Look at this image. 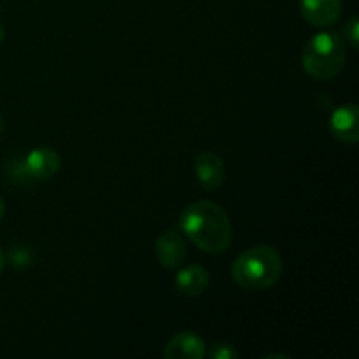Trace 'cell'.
<instances>
[{
  "label": "cell",
  "mask_w": 359,
  "mask_h": 359,
  "mask_svg": "<svg viewBox=\"0 0 359 359\" xmlns=\"http://www.w3.org/2000/svg\"><path fill=\"white\" fill-rule=\"evenodd\" d=\"M62 167V158L51 147H37L32 149L21 161L20 170L25 177L34 179V181H48L58 174Z\"/></svg>",
  "instance_id": "4"
},
{
  "label": "cell",
  "mask_w": 359,
  "mask_h": 359,
  "mask_svg": "<svg viewBox=\"0 0 359 359\" xmlns=\"http://www.w3.org/2000/svg\"><path fill=\"white\" fill-rule=\"evenodd\" d=\"M344 35H346V41L353 46L354 49H358L359 46V21L358 18H351L349 21L344 27Z\"/></svg>",
  "instance_id": "12"
},
{
  "label": "cell",
  "mask_w": 359,
  "mask_h": 359,
  "mask_svg": "<svg viewBox=\"0 0 359 359\" xmlns=\"http://www.w3.org/2000/svg\"><path fill=\"white\" fill-rule=\"evenodd\" d=\"M4 265H6V258H4V252H2V249H0V273H2Z\"/></svg>",
  "instance_id": "14"
},
{
  "label": "cell",
  "mask_w": 359,
  "mask_h": 359,
  "mask_svg": "<svg viewBox=\"0 0 359 359\" xmlns=\"http://www.w3.org/2000/svg\"><path fill=\"white\" fill-rule=\"evenodd\" d=\"M300 13L304 20L319 28H328L342 18L340 0H300Z\"/></svg>",
  "instance_id": "6"
},
{
  "label": "cell",
  "mask_w": 359,
  "mask_h": 359,
  "mask_svg": "<svg viewBox=\"0 0 359 359\" xmlns=\"http://www.w3.org/2000/svg\"><path fill=\"white\" fill-rule=\"evenodd\" d=\"M181 230L203 252L221 255L231 244V224L221 205L200 200L186 207L181 214Z\"/></svg>",
  "instance_id": "1"
},
{
  "label": "cell",
  "mask_w": 359,
  "mask_h": 359,
  "mask_svg": "<svg viewBox=\"0 0 359 359\" xmlns=\"http://www.w3.org/2000/svg\"><path fill=\"white\" fill-rule=\"evenodd\" d=\"M207 354H209L212 359H237L238 358V351L235 349L231 344H226V342L214 344L212 349H210Z\"/></svg>",
  "instance_id": "11"
},
{
  "label": "cell",
  "mask_w": 359,
  "mask_h": 359,
  "mask_svg": "<svg viewBox=\"0 0 359 359\" xmlns=\"http://www.w3.org/2000/svg\"><path fill=\"white\" fill-rule=\"evenodd\" d=\"M4 39H6V32H4L2 25H0V44H2V42H4Z\"/></svg>",
  "instance_id": "15"
},
{
  "label": "cell",
  "mask_w": 359,
  "mask_h": 359,
  "mask_svg": "<svg viewBox=\"0 0 359 359\" xmlns=\"http://www.w3.org/2000/svg\"><path fill=\"white\" fill-rule=\"evenodd\" d=\"M195 172L198 182L205 191H214L224 181V163L219 154L212 151H202L195 160Z\"/></svg>",
  "instance_id": "9"
},
{
  "label": "cell",
  "mask_w": 359,
  "mask_h": 359,
  "mask_svg": "<svg viewBox=\"0 0 359 359\" xmlns=\"http://www.w3.org/2000/svg\"><path fill=\"white\" fill-rule=\"evenodd\" d=\"M346 63V46L337 32L316 34L305 44L302 65L305 72L318 81H328L339 76Z\"/></svg>",
  "instance_id": "3"
},
{
  "label": "cell",
  "mask_w": 359,
  "mask_h": 359,
  "mask_svg": "<svg viewBox=\"0 0 359 359\" xmlns=\"http://www.w3.org/2000/svg\"><path fill=\"white\" fill-rule=\"evenodd\" d=\"M175 287L184 297H200L209 287V272L200 265L184 266L175 276Z\"/></svg>",
  "instance_id": "10"
},
{
  "label": "cell",
  "mask_w": 359,
  "mask_h": 359,
  "mask_svg": "<svg viewBox=\"0 0 359 359\" xmlns=\"http://www.w3.org/2000/svg\"><path fill=\"white\" fill-rule=\"evenodd\" d=\"M330 132L335 139L347 144L359 140V109L356 104H344L332 112Z\"/></svg>",
  "instance_id": "5"
},
{
  "label": "cell",
  "mask_w": 359,
  "mask_h": 359,
  "mask_svg": "<svg viewBox=\"0 0 359 359\" xmlns=\"http://www.w3.org/2000/svg\"><path fill=\"white\" fill-rule=\"evenodd\" d=\"M205 354V342L193 332L175 333L163 351L167 359H202Z\"/></svg>",
  "instance_id": "8"
},
{
  "label": "cell",
  "mask_w": 359,
  "mask_h": 359,
  "mask_svg": "<svg viewBox=\"0 0 359 359\" xmlns=\"http://www.w3.org/2000/svg\"><path fill=\"white\" fill-rule=\"evenodd\" d=\"M4 214H6V203H4L2 196H0V221H2Z\"/></svg>",
  "instance_id": "13"
},
{
  "label": "cell",
  "mask_w": 359,
  "mask_h": 359,
  "mask_svg": "<svg viewBox=\"0 0 359 359\" xmlns=\"http://www.w3.org/2000/svg\"><path fill=\"white\" fill-rule=\"evenodd\" d=\"M2 130H4V119L2 116H0V135H2Z\"/></svg>",
  "instance_id": "16"
},
{
  "label": "cell",
  "mask_w": 359,
  "mask_h": 359,
  "mask_svg": "<svg viewBox=\"0 0 359 359\" xmlns=\"http://www.w3.org/2000/svg\"><path fill=\"white\" fill-rule=\"evenodd\" d=\"M283 258L272 245H255L242 252L231 265V279L248 291H263L279 283Z\"/></svg>",
  "instance_id": "2"
},
{
  "label": "cell",
  "mask_w": 359,
  "mask_h": 359,
  "mask_svg": "<svg viewBox=\"0 0 359 359\" xmlns=\"http://www.w3.org/2000/svg\"><path fill=\"white\" fill-rule=\"evenodd\" d=\"M188 248L182 241L181 233L175 230H167L156 241V258L165 269H177L186 262Z\"/></svg>",
  "instance_id": "7"
}]
</instances>
